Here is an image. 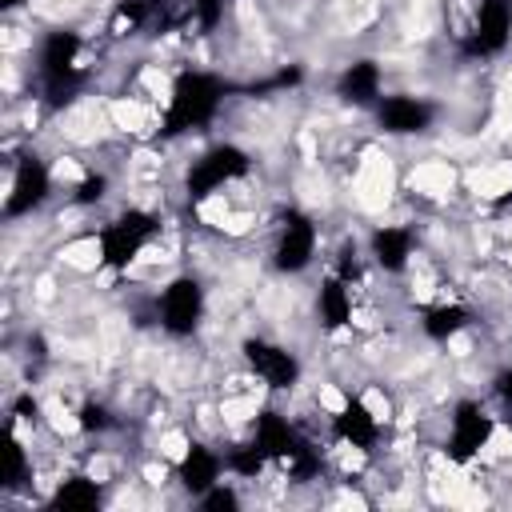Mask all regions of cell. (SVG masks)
Segmentation results:
<instances>
[{
  "instance_id": "cell-1",
  "label": "cell",
  "mask_w": 512,
  "mask_h": 512,
  "mask_svg": "<svg viewBox=\"0 0 512 512\" xmlns=\"http://www.w3.org/2000/svg\"><path fill=\"white\" fill-rule=\"evenodd\" d=\"M224 100V84L208 72H180L172 92H168V112H164V124L168 132H184V128H200L216 116Z\"/></svg>"
},
{
  "instance_id": "cell-2",
  "label": "cell",
  "mask_w": 512,
  "mask_h": 512,
  "mask_svg": "<svg viewBox=\"0 0 512 512\" xmlns=\"http://www.w3.org/2000/svg\"><path fill=\"white\" fill-rule=\"evenodd\" d=\"M156 216H148V212H124V216H116L108 228H104V236H100V256L112 264V268H128L140 252H144V244L156 236Z\"/></svg>"
},
{
  "instance_id": "cell-3",
  "label": "cell",
  "mask_w": 512,
  "mask_h": 512,
  "mask_svg": "<svg viewBox=\"0 0 512 512\" xmlns=\"http://www.w3.org/2000/svg\"><path fill=\"white\" fill-rule=\"evenodd\" d=\"M48 188H52V172L40 156H20L16 168H12V184H8V196H4V216L8 220H20V216H32L44 200H48Z\"/></svg>"
},
{
  "instance_id": "cell-4",
  "label": "cell",
  "mask_w": 512,
  "mask_h": 512,
  "mask_svg": "<svg viewBox=\"0 0 512 512\" xmlns=\"http://www.w3.org/2000/svg\"><path fill=\"white\" fill-rule=\"evenodd\" d=\"M160 328L172 336H192L204 316V288L192 276H176L160 292Z\"/></svg>"
},
{
  "instance_id": "cell-5",
  "label": "cell",
  "mask_w": 512,
  "mask_h": 512,
  "mask_svg": "<svg viewBox=\"0 0 512 512\" xmlns=\"http://www.w3.org/2000/svg\"><path fill=\"white\" fill-rule=\"evenodd\" d=\"M80 36L76 32H52L40 44V80L48 92H68L80 80Z\"/></svg>"
},
{
  "instance_id": "cell-6",
  "label": "cell",
  "mask_w": 512,
  "mask_h": 512,
  "mask_svg": "<svg viewBox=\"0 0 512 512\" xmlns=\"http://www.w3.org/2000/svg\"><path fill=\"white\" fill-rule=\"evenodd\" d=\"M244 168H248V156H244L236 144H216V148H208V152L192 164V172H188V192H192V196H212V192L224 188L228 180L244 176Z\"/></svg>"
},
{
  "instance_id": "cell-7",
  "label": "cell",
  "mask_w": 512,
  "mask_h": 512,
  "mask_svg": "<svg viewBox=\"0 0 512 512\" xmlns=\"http://www.w3.org/2000/svg\"><path fill=\"white\" fill-rule=\"evenodd\" d=\"M316 256V224L300 212H288L284 224H280V236H276V248H272V264L276 272H304Z\"/></svg>"
},
{
  "instance_id": "cell-8",
  "label": "cell",
  "mask_w": 512,
  "mask_h": 512,
  "mask_svg": "<svg viewBox=\"0 0 512 512\" xmlns=\"http://www.w3.org/2000/svg\"><path fill=\"white\" fill-rule=\"evenodd\" d=\"M432 116H436L432 104L420 96H408V92H392V96L376 100V124L388 136H420V132H428Z\"/></svg>"
},
{
  "instance_id": "cell-9",
  "label": "cell",
  "mask_w": 512,
  "mask_h": 512,
  "mask_svg": "<svg viewBox=\"0 0 512 512\" xmlns=\"http://www.w3.org/2000/svg\"><path fill=\"white\" fill-rule=\"evenodd\" d=\"M492 428H496V420L480 408V404H460L456 408V416H452V432H448V456L452 460H472L488 440H492Z\"/></svg>"
},
{
  "instance_id": "cell-10",
  "label": "cell",
  "mask_w": 512,
  "mask_h": 512,
  "mask_svg": "<svg viewBox=\"0 0 512 512\" xmlns=\"http://www.w3.org/2000/svg\"><path fill=\"white\" fill-rule=\"evenodd\" d=\"M508 36H512V4L508 0H480L472 32H468V52L492 56L508 44Z\"/></svg>"
},
{
  "instance_id": "cell-11",
  "label": "cell",
  "mask_w": 512,
  "mask_h": 512,
  "mask_svg": "<svg viewBox=\"0 0 512 512\" xmlns=\"http://www.w3.org/2000/svg\"><path fill=\"white\" fill-rule=\"evenodd\" d=\"M244 360L248 368L268 384V388H292L300 380V364L288 348L280 344H268V340H248L244 344Z\"/></svg>"
},
{
  "instance_id": "cell-12",
  "label": "cell",
  "mask_w": 512,
  "mask_h": 512,
  "mask_svg": "<svg viewBox=\"0 0 512 512\" xmlns=\"http://www.w3.org/2000/svg\"><path fill=\"white\" fill-rule=\"evenodd\" d=\"M224 464H228V460H220L212 448H204V444H188V448L180 452V460H176V480L200 500L212 484H220Z\"/></svg>"
},
{
  "instance_id": "cell-13",
  "label": "cell",
  "mask_w": 512,
  "mask_h": 512,
  "mask_svg": "<svg viewBox=\"0 0 512 512\" xmlns=\"http://www.w3.org/2000/svg\"><path fill=\"white\" fill-rule=\"evenodd\" d=\"M380 64L376 60H352L340 76H336V96L348 100V104H360V108H376L380 100Z\"/></svg>"
},
{
  "instance_id": "cell-14",
  "label": "cell",
  "mask_w": 512,
  "mask_h": 512,
  "mask_svg": "<svg viewBox=\"0 0 512 512\" xmlns=\"http://www.w3.org/2000/svg\"><path fill=\"white\" fill-rule=\"evenodd\" d=\"M332 432H336L344 444H352V448H368V444L380 436V416L368 412L360 400H344V404L336 408V416H332Z\"/></svg>"
},
{
  "instance_id": "cell-15",
  "label": "cell",
  "mask_w": 512,
  "mask_h": 512,
  "mask_svg": "<svg viewBox=\"0 0 512 512\" xmlns=\"http://www.w3.org/2000/svg\"><path fill=\"white\" fill-rule=\"evenodd\" d=\"M368 252H372V260H376L384 272H404L408 260H412V232L384 224V228H376V232L368 236Z\"/></svg>"
},
{
  "instance_id": "cell-16",
  "label": "cell",
  "mask_w": 512,
  "mask_h": 512,
  "mask_svg": "<svg viewBox=\"0 0 512 512\" xmlns=\"http://www.w3.org/2000/svg\"><path fill=\"white\" fill-rule=\"evenodd\" d=\"M48 504L52 508H96L100 504V484L88 480V476H68V480L56 484Z\"/></svg>"
},
{
  "instance_id": "cell-17",
  "label": "cell",
  "mask_w": 512,
  "mask_h": 512,
  "mask_svg": "<svg viewBox=\"0 0 512 512\" xmlns=\"http://www.w3.org/2000/svg\"><path fill=\"white\" fill-rule=\"evenodd\" d=\"M460 328H468V308L460 304H436L424 312V332L432 340H452Z\"/></svg>"
},
{
  "instance_id": "cell-18",
  "label": "cell",
  "mask_w": 512,
  "mask_h": 512,
  "mask_svg": "<svg viewBox=\"0 0 512 512\" xmlns=\"http://www.w3.org/2000/svg\"><path fill=\"white\" fill-rule=\"evenodd\" d=\"M320 320H324L328 328H340V324L352 320V296H348V288H344L340 280H328V284L320 288Z\"/></svg>"
},
{
  "instance_id": "cell-19",
  "label": "cell",
  "mask_w": 512,
  "mask_h": 512,
  "mask_svg": "<svg viewBox=\"0 0 512 512\" xmlns=\"http://www.w3.org/2000/svg\"><path fill=\"white\" fill-rule=\"evenodd\" d=\"M200 504H204V508H236L240 500H236V492L224 488V480H220V484H212V488L200 496Z\"/></svg>"
},
{
  "instance_id": "cell-20",
  "label": "cell",
  "mask_w": 512,
  "mask_h": 512,
  "mask_svg": "<svg viewBox=\"0 0 512 512\" xmlns=\"http://www.w3.org/2000/svg\"><path fill=\"white\" fill-rule=\"evenodd\" d=\"M76 424H80L84 432H92V428L100 432V428H108V408H104V404H84Z\"/></svg>"
},
{
  "instance_id": "cell-21",
  "label": "cell",
  "mask_w": 512,
  "mask_h": 512,
  "mask_svg": "<svg viewBox=\"0 0 512 512\" xmlns=\"http://www.w3.org/2000/svg\"><path fill=\"white\" fill-rule=\"evenodd\" d=\"M20 480H24V448L12 440V444H8V480H4V484L16 488Z\"/></svg>"
},
{
  "instance_id": "cell-22",
  "label": "cell",
  "mask_w": 512,
  "mask_h": 512,
  "mask_svg": "<svg viewBox=\"0 0 512 512\" xmlns=\"http://www.w3.org/2000/svg\"><path fill=\"white\" fill-rule=\"evenodd\" d=\"M188 4H192V12L200 16L204 28H212L220 20V12H224V0H188Z\"/></svg>"
},
{
  "instance_id": "cell-23",
  "label": "cell",
  "mask_w": 512,
  "mask_h": 512,
  "mask_svg": "<svg viewBox=\"0 0 512 512\" xmlns=\"http://www.w3.org/2000/svg\"><path fill=\"white\" fill-rule=\"evenodd\" d=\"M104 188H108V180H104V176H88V180L76 188V200H80V204H92V200H100V196H104Z\"/></svg>"
},
{
  "instance_id": "cell-24",
  "label": "cell",
  "mask_w": 512,
  "mask_h": 512,
  "mask_svg": "<svg viewBox=\"0 0 512 512\" xmlns=\"http://www.w3.org/2000/svg\"><path fill=\"white\" fill-rule=\"evenodd\" d=\"M496 396H500V400L512 408V368H504V372L496 376Z\"/></svg>"
},
{
  "instance_id": "cell-25",
  "label": "cell",
  "mask_w": 512,
  "mask_h": 512,
  "mask_svg": "<svg viewBox=\"0 0 512 512\" xmlns=\"http://www.w3.org/2000/svg\"><path fill=\"white\" fill-rule=\"evenodd\" d=\"M20 4H24V0H4V8H20Z\"/></svg>"
}]
</instances>
